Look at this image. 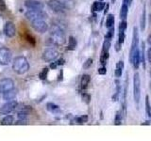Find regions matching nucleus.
<instances>
[{"label":"nucleus","instance_id":"1","mask_svg":"<svg viewBox=\"0 0 151 141\" xmlns=\"http://www.w3.org/2000/svg\"><path fill=\"white\" fill-rule=\"evenodd\" d=\"M46 42L52 46H61L65 43L66 37L63 29L59 26H53Z\"/></svg>","mask_w":151,"mask_h":141},{"label":"nucleus","instance_id":"2","mask_svg":"<svg viewBox=\"0 0 151 141\" xmlns=\"http://www.w3.org/2000/svg\"><path fill=\"white\" fill-rule=\"evenodd\" d=\"M12 70L17 74H25L29 70V63L25 56H17L13 60Z\"/></svg>","mask_w":151,"mask_h":141},{"label":"nucleus","instance_id":"3","mask_svg":"<svg viewBox=\"0 0 151 141\" xmlns=\"http://www.w3.org/2000/svg\"><path fill=\"white\" fill-rule=\"evenodd\" d=\"M133 98L137 105L141 100V77L139 73H135L133 75Z\"/></svg>","mask_w":151,"mask_h":141},{"label":"nucleus","instance_id":"4","mask_svg":"<svg viewBox=\"0 0 151 141\" xmlns=\"http://www.w3.org/2000/svg\"><path fill=\"white\" fill-rule=\"evenodd\" d=\"M47 6L49 7V9L52 11H54L55 13H64L67 11V8L65 7V5L61 0H48L47 2Z\"/></svg>","mask_w":151,"mask_h":141},{"label":"nucleus","instance_id":"5","mask_svg":"<svg viewBox=\"0 0 151 141\" xmlns=\"http://www.w3.org/2000/svg\"><path fill=\"white\" fill-rule=\"evenodd\" d=\"M26 18L30 22L35 20H45L47 18V13L42 11H33V9H28L25 14Z\"/></svg>","mask_w":151,"mask_h":141},{"label":"nucleus","instance_id":"6","mask_svg":"<svg viewBox=\"0 0 151 141\" xmlns=\"http://www.w3.org/2000/svg\"><path fill=\"white\" fill-rule=\"evenodd\" d=\"M59 56V52L55 48H46L42 55V59L45 61V62H51V61H55Z\"/></svg>","mask_w":151,"mask_h":141},{"label":"nucleus","instance_id":"7","mask_svg":"<svg viewBox=\"0 0 151 141\" xmlns=\"http://www.w3.org/2000/svg\"><path fill=\"white\" fill-rule=\"evenodd\" d=\"M12 51L7 47L0 48V64L1 65H9L12 61Z\"/></svg>","mask_w":151,"mask_h":141},{"label":"nucleus","instance_id":"8","mask_svg":"<svg viewBox=\"0 0 151 141\" xmlns=\"http://www.w3.org/2000/svg\"><path fill=\"white\" fill-rule=\"evenodd\" d=\"M18 106V103L16 101H7L6 103L0 107V114L1 115H9L11 114L12 111L16 109V107Z\"/></svg>","mask_w":151,"mask_h":141},{"label":"nucleus","instance_id":"9","mask_svg":"<svg viewBox=\"0 0 151 141\" xmlns=\"http://www.w3.org/2000/svg\"><path fill=\"white\" fill-rule=\"evenodd\" d=\"M139 49V35H138V29L137 27L133 28V37H132V42H131V48L129 51V60L132 58V56L135 54V52Z\"/></svg>","mask_w":151,"mask_h":141},{"label":"nucleus","instance_id":"10","mask_svg":"<svg viewBox=\"0 0 151 141\" xmlns=\"http://www.w3.org/2000/svg\"><path fill=\"white\" fill-rule=\"evenodd\" d=\"M31 26L35 31L44 34L48 30V25L45 20H35L31 22Z\"/></svg>","mask_w":151,"mask_h":141},{"label":"nucleus","instance_id":"11","mask_svg":"<svg viewBox=\"0 0 151 141\" xmlns=\"http://www.w3.org/2000/svg\"><path fill=\"white\" fill-rule=\"evenodd\" d=\"M25 6L28 9H33V11H42L45 8V5L39 0H26Z\"/></svg>","mask_w":151,"mask_h":141},{"label":"nucleus","instance_id":"12","mask_svg":"<svg viewBox=\"0 0 151 141\" xmlns=\"http://www.w3.org/2000/svg\"><path fill=\"white\" fill-rule=\"evenodd\" d=\"M14 88V82L11 78H4L0 80V92L4 93L9 89Z\"/></svg>","mask_w":151,"mask_h":141},{"label":"nucleus","instance_id":"13","mask_svg":"<svg viewBox=\"0 0 151 141\" xmlns=\"http://www.w3.org/2000/svg\"><path fill=\"white\" fill-rule=\"evenodd\" d=\"M4 33L9 38H12L16 34V27L12 22H7L4 26Z\"/></svg>","mask_w":151,"mask_h":141},{"label":"nucleus","instance_id":"14","mask_svg":"<svg viewBox=\"0 0 151 141\" xmlns=\"http://www.w3.org/2000/svg\"><path fill=\"white\" fill-rule=\"evenodd\" d=\"M129 63L132 64V66H133V68L135 70H138L139 67H140V65L142 63V56H141V51L138 49L136 52H135V54L133 55V56H132V58L129 60Z\"/></svg>","mask_w":151,"mask_h":141},{"label":"nucleus","instance_id":"15","mask_svg":"<svg viewBox=\"0 0 151 141\" xmlns=\"http://www.w3.org/2000/svg\"><path fill=\"white\" fill-rule=\"evenodd\" d=\"M16 94H17L16 89L12 88V89H9V90L2 93V97H3V99L5 101H12L16 97Z\"/></svg>","mask_w":151,"mask_h":141},{"label":"nucleus","instance_id":"16","mask_svg":"<svg viewBox=\"0 0 151 141\" xmlns=\"http://www.w3.org/2000/svg\"><path fill=\"white\" fill-rule=\"evenodd\" d=\"M124 66H125V64H124V61L123 60H119L116 63V67H115V70H114V75L116 78H120L122 76Z\"/></svg>","mask_w":151,"mask_h":141},{"label":"nucleus","instance_id":"17","mask_svg":"<svg viewBox=\"0 0 151 141\" xmlns=\"http://www.w3.org/2000/svg\"><path fill=\"white\" fill-rule=\"evenodd\" d=\"M105 7H106V5L103 1H96V2H93V4L91 7L92 12H99L103 11Z\"/></svg>","mask_w":151,"mask_h":141},{"label":"nucleus","instance_id":"18","mask_svg":"<svg viewBox=\"0 0 151 141\" xmlns=\"http://www.w3.org/2000/svg\"><path fill=\"white\" fill-rule=\"evenodd\" d=\"M31 110V108H29V106H26L24 109H22L21 111L18 112L17 114V118L18 120H27L28 115H29V112Z\"/></svg>","mask_w":151,"mask_h":141},{"label":"nucleus","instance_id":"19","mask_svg":"<svg viewBox=\"0 0 151 141\" xmlns=\"http://www.w3.org/2000/svg\"><path fill=\"white\" fill-rule=\"evenodd\" d=\"M90 81H91V76L89 74H83L81 79H80V88L81 89H85L87 88Z\"/></svg>","mask_w":151,"mask_h":141},{"label":"nucleus","instance_id":"20","mask_svg":"<svg viewBox=\"0 0 151 141\" xmlns=\"http://www.w3.org/2000/svg\"><path fill=\"white\" fill-rule=\"evenodd\" d=\"M46 109H47V111L53 113V114H57V113L60 112V106L58 105H56V103H51V102L46 103Z\"/></svg>","mask_w":151,"mask_h":141},{"label":"nucleus","instance_id":"21","mask_svg":"<svg viewBox=\"0 0 151 141\" xmlns=\"http://www.w3.org/2000/svg\"><path fill=\"white\" fill-rule=\"evenodd\" d=\"M109 58H110V53H109V52L101 51L100 58H99V62H100L102 66H106L109 60Z\"/></svg>","mask_w":151,"mask_h":141},{"label":"nucleus","instance_id":"22","mask_svg":"<svg viewBox=\"0 0 151 141\" xmlns=\"http://www.w3.org/2000/svg\"><path fill=\"white\" fill-rule=\"evenodd\" d=\"M146 9H145V4L144 5L143 8V12H142V17H141V30L144 31L145 29V26H146Z\"/></svg>","mask_w":151,"mask_h":141},{"label":"nucleus","instance_id":"23","mask_svg":"<svg viewBox=\"0 0 151 141\" xmlns=\"http://www.w3.org/2000/svg\"><path fill=\"white\" fill-rule=\"evenodd\" d=\"M13 123H14V118L11 115H6L1 120L2 125H12Z\"/></svg>","mask_w":151,"mask_h":141},{"label":"nucleus","instance_id":"24","mask_svg":"<svg viewBox=\"0 0 151 141\" xmlns=\"http://www.w3.org/2000/svg\"><path fill=\"white\" fill-rule=\"evenodd\" d=\"M113 25H114V15L113 14H108L106 18V27L109 29V28L113 27Z\"/></svg>","mask_w":151,"mask_h":141},{"label":"nucleus","instance_id":"25","mask_svg":"<svg viewBox=\"0 0 151 141\" xmlns=\"http://www.w3.org/2000/svg\"><path fill=\"white\" fill-rule=\"evenodd\" d=\"M78 44V41L76 40V38L73 36H70L69 37V41H68V50H75L76 47H77Z\"/></svg>","mask_w":151,"mask_h":141},{"label":"nucleus","instance_id":"26","mask_svg":"<svg viewBox=\"0 0 151 141\" xmlns=\"http://www.w3.org/2000/svg\"><path fill=\"white\" fill-rule=\"evenodd\" d=\"M145 112H146V114H147V116L151 118V105H150L148 96L145 97Z\"/></svg>","mask_w":151,"mask_h":141},{"label":"nucleus","instance_id":"27","mask_svg":"<svg viewBox=\"0 0 151 141\" xmlns=\"http://www.w3.org/2000/svg\"><path fill=\"white\" fill-rule=\"evenodd\" d=\"M111 46V42L110 40H106L103 41V44H102V50L101 51H105V52H109L110 51V48Z\"/></svg>","mask_w":151,"mask_h":141},{"label":"nucleus","instance_id":"28","mask_svg":"<svg viewBox=\"0 0 151 141\" xmlns=\"http://www.w3.org/2000/svg\"><path fill=\"white\" fill-rule=\"evenodd\" d=\"M122 120H123V116H122L121 111H117L115 118H114V124L115 125H120L122 123Z\"/></svg>","mask_w":151,"mask_h":141},{"label":"nucleus","instance_id":"29","mask_svg":"<svg viewBox=\"0 0 151 141\" xmlns=\"http://www.w3.org/2000/svg\"><path fill=\"white\" fill-rule=\"evenodd\" d=\"M126 40V33L125 32H118V43L123 45Z\"/></svg>","mask_w":151,"mask_h":141},{"label":"nucleus","instance_id":"30","mask_svg":"<svg viewBox=\"0 0 151 141\" xmlns=\"http://www.w3.org/2000/svg\"><path fill=\"white\" fill-rule=\"evenodd\" d=\"M76 121H77V123H78V124H83V123H85V122L88 121V116L87 115L80 116V117L76 119Z\"/></svg>","mask_w":151,"mask_h":141},{"label":"nucleus","instance_id":"31","mask_svg":"<svg viewBox=\"0 0 151 141\" xmlns=\"http://www.w3.org/2000/svg\"><path fill=\"white\" fill-rule=\"evenodd\" d=\"M127 27V24L126 20H122L119 24V26H118V30L119 32H126V29Z\"/></svg>","mask_w":151,"mask_h":141},{"label":"nucleus","instance_id":"32","mask_svg":"<svg viewBox=\"0 0 151 141\" xmlns=\"http://www.w3.org/2000/svg\"><path fill=\"white\" fill-rule=\"evenodd\" d=\"M113 35H114V28H113V27L109 28L108 33L105 35V39H106V40H110V41H111V39L113 38Z\"/></svg>","mask_w":151,"mask_h":141},{"label":"nucleus","instance_id":"33","mask_svg":"<svg viewBox=\"0 0 151 141\" xmlns=\"http://www.w3.org/2000/svg\"><path fill=\"white\" fill-rule=\"evenodd\" d=\"M48 70H49V69L47 68V67L44 68V69L42 70V72L39 73V77H40L42 80H45V79L46 78V76H47V73H48Z\"/></svg>","mask_w":151,"mask_h":141},{"label":"nucleus","instance_id":"34","mask_svg":"<svg viewBox=\"0 0 151 141\" xmlns=\"http://www.w3.org/2000/svg\"><path fill=\"white\" fill-rule=\"evenodd\" d=\"M93 60L92 58H89L88 59H86V61H85L84 64H83V69H84V70L89 69V68L93 65Z\"/></svg>","mask_w":151,"mask_h":141},{"label":"nucleus","instance_id":"35","mask_svg":"<svg viewBox=\"0 0 151 141\" xmlns=\"http://www.w3.org/2000/svg\"><path fill=\"white\" fill-rule=\"evenodd\" d=\"M81 98L82 100L85 103H90V102H91V96H90V94H88L87 92H83L82 95H81Z\"/></svg>","mask_w":151,"mask_h":141},{"label":"nucleus","instance_id":"36","mask_svg":"<svg viewBox=\"0 0 151 141\" xmlns=\"http://www.w3.org/2000/svg\"><path fill=\"white\" fill-rule=\"evenodd\" d=\"M106 73H107L106 66H102V67H100V68L98 69V73H99V74L103 75V74H106Z\"/></svg>","mask_w":151,"mask_h":141},{"label":"nucleus","instance_id":"37","mask_svg":"<svg viewBox=\"0 0 151 141\" xmlns=\"http://www.w3.org/2000/svg\"><path fill=\"white\" fill-rule=\"evenodd\" d=\"M6 9V4H5L4 0H0V11H4Z\"/></svg>","mask_w":151,"mask_h":141},{"label":"nucleus","instance_id":"38","mask_svg":"<svg viewBox=\"0 0 151 141\" xmlns=\"http://www.w3.org/2000/svg\"><path fill=\"white\" fill-rule=\"evenodd\" d=\"M147 59H148V62L151 63V47L147 50Z\"/></svg>","mask_w":151,"mask_h":141},{"label":"nucleus","instance_id":"39","mask_svg":"<svg viewBox=\"0 0 151 141\" xmlns=\"http://www.w3.org/2000/svg\"><path fill=\"white\" fill-rule=\"evenodd\" d=\"M55 62L57 63V65H63V64H64V59H63V58H60V59H59V60H57V61H55Z\"/></svg>","mask_w":151,"mask_h":141},{"label":"nucleus","instance_id":"40","mask_svg":"<svg viewBox=\"0 0 151 141\" xmlns=\"http://www.w3.org/2000/svg\"><path fill=\"white\" fill-rule=\"evenodd\" d=\"M147 43L151 46V34L147 37Z\"/></svg>","mask_w":151,"mask_h":141},{"label":"nucleus","instance_id":"41","mask_svg":"<svg viewBox=\"0 0 151 141\" xmlns=\"http://www.w3.org/2000/svg\"><path fill=\"white\" fill-rule=\"evenodd\" d=\"M132 1H133V0H129V6H130V5H131Z\"/></svg>","mask_w":151,"mask_h":141},{"label":"nucleus","instance_id":"42","mask_svg":"<svg viewBox=\"0 0 151 141\" xmlns=\"http://www.w3.org/2000/svg\"><path fill=\"white\" fill-rule=\"evenodd\" d=\"M149 22L151 23V14H150V15H149Z\"/></svg>","mask_w":151,"mask_h":141},{"label":"nucleus","instance_id":"43","mask_svg":"<svg viewBox=\"0 0 151 141\" xmlns=\"http://www.w3.org/2000/svg\"><path fill=\"white\" fill-rule=\"evenodd\" d=\"M149 75H150V77H151V69H150V70H149Z\"/></svg>","mask_w":151,"mask_h":141},{"label":"nucleus","instance_id":"44","mask_svg":"<svg viewBox=\"0 0 151 141\" xmlns=\"http://www.w3.org/2000/svg\"><path fill=\"white\" fill-rule=\"evenodd\" d=\"M111 1H112V3H114V1H115V0H111Z\"/></svg>","mask_w":151,"mask_h":141},{"label":"nucleus","instance_id":"45","mask_svg":"<svg viewBox=\"0 0 151 141\" xmlns=\"http://www.w3.org/2000/svg\"><path fill=\"white\" fill-rule=\"evenodd\" d=\"M150 89H151V82H150Z\"/></svg>","mask_w":151,"mask_h":141},{"label":"nucleus","instance_id":"46","mask_svg":"<svg viewBox=\"0 0 151 141\" xmlns=\"http://www.w3.org/2000/svg\"><path fill=\"white\" fill-rule=\"evenodd\" d=\"M99 1H103V0H99Z\"/></svg>","mask_w":151,"mask_h":141}]
</instances>
